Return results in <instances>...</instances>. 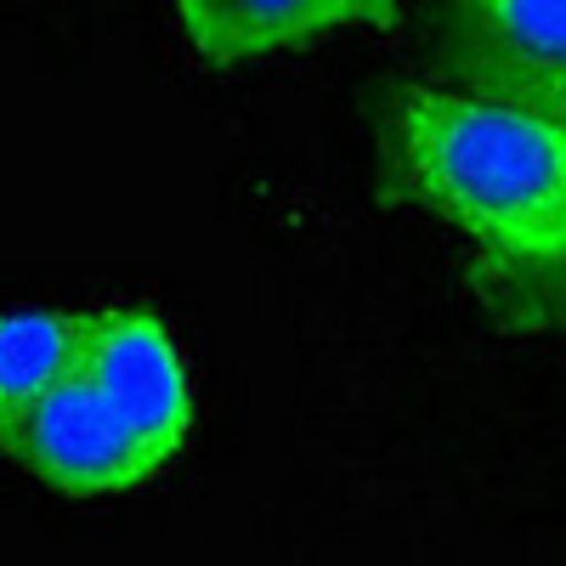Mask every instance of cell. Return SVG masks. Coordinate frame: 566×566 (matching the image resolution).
<instances>
[{
	"instance_id": "2",
	"label": "cell",
	"mask_w": 566,
	"mask_h": 566,
	"mask_svg": "<svg viewBox=\"0 0 566 566\" xmlns=\"http://www.w3.org/2000/svg\"><path fill=\"white\" fill-rule=\"evenodd\" d=\"M0 459L23 464L63 499H125L170 470L85 374V363L40 402L0 419Z\"/></svg>"
},
{
	"instance_id": "1",
	"label": "cell",
	"mask_w": 566,
	"mask_h": 566,
	"mask_svg": "<svg viewBox=\"0 0 566 566\" xmlns=\"http://www.w3.org/2000/svg\"><path fill=\"white\" fill-rule=\"evenodd\" d=\"M386 159L397 193L464 239L470 283L504 328L566 323V114L402 85Z\"/></svg>"
},
{
	"instance_id": "5",
	"label": "cell",
	"mask_w": 566,
	"mask_h": 566,
	"mask_svg": "<svg viewBox=\"0 0 566 566\" xmlns=\"http://www.w3.org/2000/svg\"><path fill=\"white\" fill-rule=\"evenodd\" d=\"M176 18L205 63L232 69L340 29H391L402 7L397 0H176Z\"/></svg>"
},
{
	"instance_id": "3",
	"label": "cell",
	"mask_w": 566,
	"mask_h": 566,
	"mask_svg": "<svg viewBox=\"0 0 566 566\" xmlns=\"http://www.w3.org/2000/svg\"><path fill=\"white\" fill-rule=\"evenodd\" d=\"M85 374L97 380L114 408L142 431L165 464L193 437V380L170 340V328L148 306H91V346Z\"/></svg>"
},
{
	"instance_id": "6",
	"label": "cell",
	"mask_w": 566,
	"mask_h": 566,
	"mask_svg": "<svg viewBox=\"0 0 566 566\" xmlns=\"http://www.w3.org/2000/svg\"><path fill=\"white\" fill-rule=\"evenodd\" d=\"M91 306L0 312V419L40 402L85 363Z\"/></svg>"
},
{
	"instance_id": "4",
	"label": "cell",
	"mask_w": 566,
	"mask_h": 566,
	"mask_svg": "<svg viewBox=\"0 0 566 566\" xmlns=\"http://www.w3.org/2000/svg\"><path fill=\"white\" fill-rule=\"evenodd\" d=\"M459 69L488 97L566 114V0H464Z\"/></svg>"
}]
</instances>
